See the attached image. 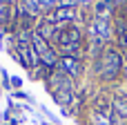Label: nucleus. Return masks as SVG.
<instances>
[{"label":"nucleus","mask_w":127,"mask_h":125,"mask_svg":"<svg viewBox=\"0 0 127 125\" xmlns=\"http://www.w3.org/2000/svg\"><path fill=\"white\" fill-rule=\"evenodd\" d=\"M18 54H20V60H22L25 67H33V65L38 63V54H36V49H31L29 45H20V47H18Z\"/></svg>","instance_id":"obj_4"},{"label":"nucleus","mask_w":127,"mask_h":125,"mask_svg":"<svg viewBox=\"0 0 127 125\" xmlns=\"http://www.w3.org/2000/svg\"><path fill=\"white\" fill-rule=\"evenodd\" d=\"M20 11L27 16H38L40 13V0H20Z\"/></svg>","instance_id":"obj_7"},{"label":"nucleus","mask_w":127,"mask_h":125,"mask_svg":"<svg viewBox=\"0 0 127 125\" xmlns=\"http://www.w3.org/2000/svg\"><path fill=\"white\" fill-rule=\"evenodd\" d=\"M112 105H114V112H116L118 116L127 119V96H116Z\"/></svg>","instance_id":"obj_9"},{"label":"nucleus","mask_w":127,"mask_h":125,"mask_svg":"<svg viewBox=\"0 0 127 125\" xmlns=\"http://www.w3.org/2000/svg\"><path fill=\"white\" fill-rule=\"evenodd\" d=\"M33 49H36V54H38V58L42 60V65L45 67H56V63H58V58H56V54H54V49L47 45V40L45 38H40L38 34H33Z\"/></svg>","instance_id":"obj_2"},{"label":"nucleus","mask_w":127,"mask_h":125,"mask_svg":"<svg viewBox=\"0 0 127 125\" xmlns=\"http://www.w3.org/2000/svg\"><path fill=\"white\" fill-rule=\"evenodd\" d=\"M83 2H87V0H83Z\"/></svg>","instance_id":"obj_12"},{"label":"nucleus","mask_w":127,"mask_h":125,"mask_svg":"<svg viewBox=\"0 0 127 125\" xmlns=\"http://www.w3.org/2000/svg\"><path fill=\"white\" fill-rule=\"evenodd\" d=\"M36 34H38L40 38H45V40H47V38H51V36H54V22H51V20H45V22H40Z\"/></svg>","instance_id":"obj_10"},{"label":"nucleus","mask_w":127,"mask_h":125,"mask_svg":"<svg viewBox=\"0 0 127 125\" xmlns=\"http://www.w3.org/2000/svg\"><path fill=\"white\" fill-rule=\"evenodd\" d=\"M92 29H94V34H96L100 40H107V38L112 36V25L107 22V18H96Z\"/></svg>","instance_id":"obj_5"},{"label":"nucleus","mask_w":127,"mask_h":125,"mask_svg":"<svg viewBox=\"0 0 127 125\" xmlns=\"http://www.w3.org/2000/svg\"><path fill=\"white\" fill-rule=\"evenodd\" d=\"M60 69H63L65 74H69V76H78V74H80V63H78V58H74V56H65V58L60 60Z\"/></svg>","instance_id":"obj_6"},{"label":"nucleus","mask_w":127,"mask_h":125,"mask_svg":"<svg viewBox=\"0 0 127 125\" xmlns=\"http://www.w3.org/2000/svg\"><path fill=\"white\" fill-rule=\"evenodd\" d=\"M121 67H123V60L114 49H107L98 60V74L103 81H114L121 74Z\"/></svg>","instance_id":"obj_1"},{"label":"nucleus","mask_w":127,"mask_h":125,"mask_svg":"<svg viewBox=\"0 0 127 125\" xmlns=\"http://www.w3.org/2000/svg\"><path fill=\"white\" fill-rule=\"evenodd\" d=\"M54 98H56V103L67 105L71 101V89H58V92H54Z\"/></svg>","instance_id":"obj_11"},{"label":"nucleus","mask_w":127,"mask_h":125,"mask_svg":"<svg viewBox=\"0 0 127 125\" xmlns=\"http://www.w3.org/2000/svg\"><path fill=\"white\" fill-rule=\"evenodd\" d=\"M74 16H76V9H74V7H58L51 20H56V22H63V20H71Z\"/></svg>","instance_id":"obj_8"},{"label":"nucleus","mask_w":127,"mask_h":125,"mask_svg":"<svg viewBox=\"0 0 127 125\" xmlns=\"http://www.w3.org/2000/svg\"><path fill=\"white\" fill-rule=\"evenodd\" d=\"M78 42H80V31L76 27H67L63 31H58V45L71 56L74 51H78Z\"/></svg>","instance_id":"obj_3"}]
</instances>
